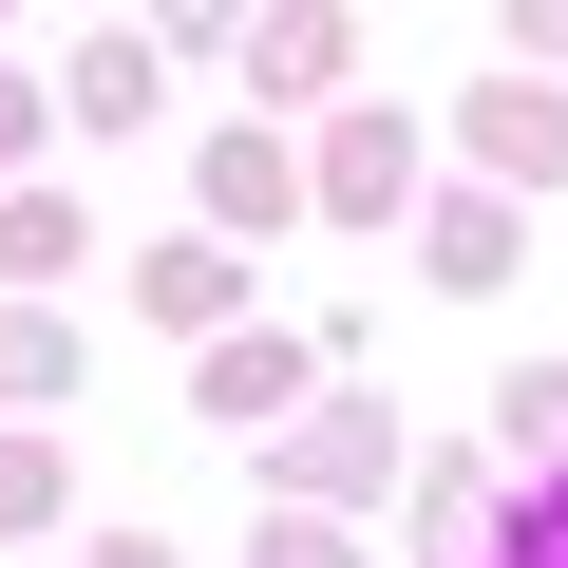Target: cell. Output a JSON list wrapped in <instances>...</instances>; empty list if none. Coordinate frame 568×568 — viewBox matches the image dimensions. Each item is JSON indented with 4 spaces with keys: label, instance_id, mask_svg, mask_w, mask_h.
I'll return each instance as SVG.
<instances>
[]
</instances>
